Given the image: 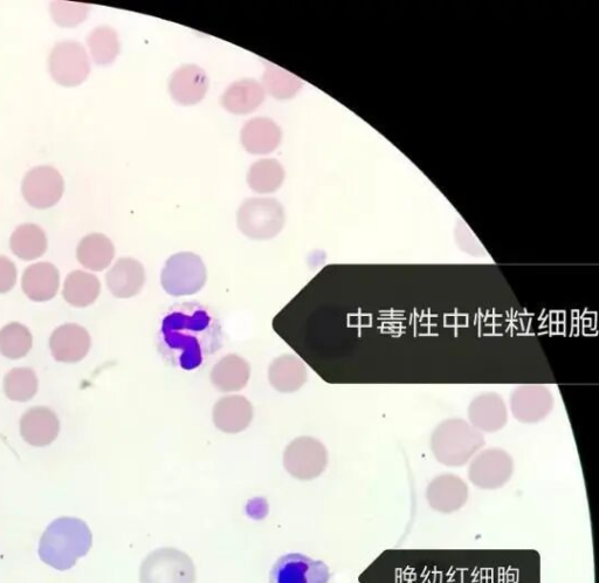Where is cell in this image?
Returning <instances> with one entry per match:
<instances>
[{"instance_id":"6","label":"cell","mask_w":599,"mask_h":583,"mask_svg":"<svg viewBox=\"0 0 599 583\" xmlns=\"http://www.w3.org/2000/svg\"><path fill=\"white\" fill-rule=\"evenodd\" d=\"M141 583H195L196 568L187 553L160 548L143 560Z\"/></svg>"},{"instance_id":"13","label":"cell","mask_w":599,"mask_h":583,"mask_svg":"<svg viewBox=\"0 0 599 583\" xmlns=\"http://www.w3.org/2000/svg\"><path fill=\"white\" fill-rule=\"evenodd\" d=\"M468 496L470 492L465 480L453 473L437 476L426 489V500L431 509L444 514L463 509Z\"/></svg>"},{"instance_id":"34","label":"cell","mask_w":599,"mask_h":583,"mask_svg":"<svg viewBox=\"0 0 599 583\" xmlns=\"http://www.w3.org/2000/svg\"><path fill=\"white\" fill-rule=\"evenodd\" d=\"M16 283V265L9 258L0 256V293H8Z\"/></svg>"},{"instance_id":"33","label":"cell","mask_w":599,"mask_h":583,"mask_svg":"<svg viewBox=\"0 0 599 583\" xmlns=\"http://www.w3.org/2000/svg\"><path fill=\"white\" fill-rule=\"evenodd\" d=\"M51 11L55 23L64 27H73L86 20L89 6L79 3L54 2Z\"/></svg>"},{"instance_id":"27","label":"cell","mask_w":599,"mask_h":583,"mask_svg":"<svg viewBox=\"0 0 599 583\" xmlns=\"http://www.w3.org/2000/svg\"><path fill=\"white\" fill-rule=\"evenodd\" d=\"M100 291V281L94 274L74 271L65 281L64 298L72 306L87 307L98 299Z\"/></svg>"},{"instance_id":"11","label":"cell","mask_w":599,"mask_h":583,"mask_svg":"<svg viewBox=\"0 0 599 583\" xmlns=\"http://www.w3.org/2000/svg\"><path fill=\"white\" fill-rule=\"evenodd\" d=\"M330 571L325 562L307 555H282L270 573V583H329Z\"/></svg>"},{"instance_id":"10","label":"cell","mask_w":599,"mask_h":583,"mask_svg":"<svg viewBox=\"0 0 599 583\" xmlns=\"http://www.w3.org/2000/svg\"><path fill=\"white\" fill-rule=\"evenodd\" d=\"M22 190L26 202L31 207L50 209L57 205L64 195V177L53 167H36L26 174Z\"/></svg>"},{"instance_id":"24","label":"cell","mask_w":599,"mask_h":583,"mask_svg":"<svg viewBox=\"0 0 599 583\" xmlns=\"http://www.w3.org/2000/svg\"><path fill=\"white\" fill-rule=\"evenodd\" d=\"M59 281V271L51 263L33 264L24 272L23 290L31 300L44 303L58 293Z\"/></svg>"},{"instance_id":"21","label":"cell","mask_w":599,"mask_h":583,"mask_svg":"<svg viewBox=\"0 0 599 583\" xmlns=\"http://www.w3.org/2000/svg\"><path fill=\"white\" fill-rule=\"evenodd\" d=\"M210 377L219 392H240L250 381V363L237 354L226 355L213 366Z\"/></svg>"},{"instance_id":"16","label":"cell","mask_w":599,"mask_h":583,"mask_svg":"<svg viewBox=\"0 0 599 583\" xmlns=\"http://www.w3.org/2000/svg\"><path fill=\"white\" fill-rule=\"evenodd\" d=\"M468 418L475 429L480 432L499 431L508 421L506 402L497 393L481 394L468 407Z\"/></svg>"},{"instance_id":"32","label":"cell","mask_w":599,"mask_h":583,"mask_svg":"<svg viewBox=\"0 0 599 583\" xmlns=\"http://www.w3.org/2000/svg\"><path fill=\"white\" fill-rule=\"evenodd\" d=\"M4 389L12 401H30L38 392V377L30 368L12 369L5 377Z\"/></svg>"},{"instance_id":"30","label":"cell","mask_w":599,"mask_h":583,"mask_svg":"<svg viewBox=\"0 0 599 583\" xmlns=\"http://www.w3.org/2000/svg\"><path fill=\"white\" fill-rule=\"evenodd\" d=\"M87 43L92 58L98 65H110L119 56L121 48L119 36L110 26L96 27L89 34Z\"/></svg>"},{"instance_id":"12","label":"cell","mask_w":599,"mask_h":583,"mask_svg":"<svg viewBox=\"0 0 599 583\" xmlns=\"http://www.w3.org/2000/svg\"><path fill=\"white\" fill-rule=\"evenodd\" d=\"M554 396L541 384H527L516 388L511 395V410L514 418L521 423H539L554 408Z\"/></svg>"},{"instance_id":"9","label":"cell","mask_w":599,"mask_h":583,"mask_svg":"<svg viewBox=\"0 0 599 583\" xmlns=\"http://www.w3.org/2000/svg\"><path fill=\"white\" fill-rule=\"evenodd\" d=\"M514 462L507 451L490 448L479 451L468 468L470 482L483 490H498L511 480Z\"/></svg>"},{"instance_id":"4","label":"cell","mask_w":599,"mask_h":583,"mask_svg":"<svg viewBox=\"0 0 599 583\" xmlns=\"http://www.w3.org/2000/svg\"><path fill=\"white\" fill-rule=\"evenodd\" d=\"M285 222L284 207L274 198H251L237 212L238 229L253 240L277 237Z\"/></svg>"},{"instance_id":"23","label":"cell","mask_w":599,"mask_h":583,"mask_svg":"<svg viewBox=\"0 0 599 583\" xmlns=\"http://www.w3.org/2000/svg\"><path fill=\"white\" fill-rule=\"evenodd\" d=\"M265 89L259 81L243 79L233 82L222 96V105L232 114L245 115L258 109L265 100Z\"/></svg>"},{"instance_id":"18","label":"cell","mask_w":599,"mask_h":583,"mask_svg":"<svg viewBox=\"0 0 599 583\" xmlns=\"http://www.w3.org/2000/svg\"><path fill=\"white\" fill-rule=\"evenodd\" d=\"M107 286L120 299L136 297L146 284V271L139 260L121 258L107 273Z\"/></svg>"},{"instance_id":"31","label":"cell","mask_w":599,"mask_h":583,"mask_svg":"<svg viewBox=\"0 0 599 583\" xmlns=\"http://www.w3.org/2000/svg\"><path fill=\"white\" fill-rule=\"evenodd\" d=\"M32 334L29 328L20 324H10L0 331V353L5 358L18 360L24 358L32 348Z\"/></svg>"},{"instance_id":"7","label":"cell","mask_w":599,"mask_h":583,"mask_svg":"<svg viewBox=\"0 0 599 583\" xmlns=\"http://www.w3.org/2000/svg\"><path fill=\"white\" fill-rule=\"evenodd\" d=\"M328 451L325 445L311 436L295 438L284 452V466L289 475L300 480H312L325 472Z\"/></svg>"},{"instance_id":"22","label":"cell","mask_w":599,"mask_h":583,"mask_svg":"<svg viewBox=\"0 0 599 583\" xmlns=\"http://www.w3.org/2000/svg\"><path fill=\"white\" fill-rule=\"evenodd\" d=\"M281 139V129L272 119L254 118L247 121L242 129L243 146L253 155L273 153L280 146Z\"/></svg>"},{"instance_id":"20","label":"cell","mask_w":599,"mask_h":583,"mask_svg":"<svg viewBox=\"0 0 599 583\" xmlns=\"http://www.w3.org/2000/svg\"><path fill=\"white\" fill-rule=\"evenodd\" d=\"M60 423L51 409L33 408L23 416L20 432L26 443L33 447H46L57 440Z\"/></svg>"},{"instance_id":"17","label":"cell","mask_w":599,"mask_h":583,"mask_svg":"<svg viewBox=\"0 0 599 583\" xmlns=\"http://www.w3.org/2000/svg\"><path fill=\"white\" fill-rule=\"evenodd\" d=\"M54 359L74 363L86 358L91 349V336L84 327L75 324L61 326L54 331L50 340Z\"/></svg>"},{"instance_id":"2","label":"cell","mask_w":599,"mask_h":583,"mask_svg":"<svg viewBox=\"0 0 599 583\" xmlns=\"http://www.w3.org/2000/svg\"><path fill=\"white\" fill-rule=\"evenodd\" d=\"M93 545V534L85 521L59 518L46 528L39 543V557L44 564L68 571L84 558Z\"/></svg>"},{"instance_id":"19","label":"cell","mask_w":599,"mask_h":583,"mask_svg":"<svg viewBox=\"0 0 599 583\" xmlns=\"http://www.w3.org/2000/svg\"><path fill=\"white\" fill-rule=\"evenodd\" d=\"M307 379L306 363L298 355H280L268 367V381L273 389L282 394L298 392L305 386Z\"/></svg>"},{"instance_id":"5","label":"cell","mask_w":599,"mask_h":583,"mask_svg":"<svg viewBox=\"0 0 599 583\" xmlns=\"http://www.w3.org/2000/svg\"><path fill=\"white\" fill-rule=\"evenodd\" d=\"M208 280V270L201 257L192 252H179L165 263L161 284L171 297H190L201 292Z\"/></svg>"},{"instance_id":"25","label":"cell","mask_w":599,"mask_h":583,"mask_svg":"<svg viewBox=\"0 0 599 583\" xmlns=\"http://www.w3.org/2000/svg\"><path fill=\"white\" fill-rule=\"evenodd\" d=\"M77 256L80 264L86 269L100 272L112 264L115 256L114 244L102 233H92L81 240Z\"/></svg>"},{"instance_id":"29","label":"cell","mask_w":599,"mask_h":583,"mask_svg":"<svg viewBox=\"0 0 599 583\" xmlns=\"http://www.w3.org/2000/svg\"><path fill=\"white\" fill-rule=\"evenodd\" d=\"M263 85L265 92L279 100H288L294 98L300 92L304 82L296 75L289 73L282 68L266 64V70L263 75Z\"/></svg>"},{"instance_id":"1","label":"cell","mask_w":599,"mask_h":583,"mask_svg":"<svg viewBox=\"0 0 599 583\" xmlns=\"http://www.w3.org/2000/svg\"><path fill=\"white\" fill-rule=\"evenodd\" d=\"M161 341L165 355L178 367L196 369L218 351L220 329L208 311L184 307L164 319Z\"/></svg>"},{"instance_id":"15","label":"cell","mask_w":599,"mask_h":583,"mask_svg":"<svg viewBox=\"0 0 599 583\" xmlns=\"http://www.w3.org/2000/svg\"><path fill=\"white\" fill-rule=\"evenodd\" d=\"M252 403L244 396L230 395L218 400L213 407V423L225 434H239L250 427L253 420Z\"/></svg>"},{"instance_id":"14","label":"cell","mask_w":599,"mask_h":583,"mask_svg":"<svg viewBox=\"0 0 599 583\" xmlns=\"http://www.w3.org/2000/svg\"><path fill=\"white\" fill-rule=\"evenodd\" d=\"M209 85L208 74L202 67L183 65L171 74L169 92L177 104L194 106L205 98Z\"/></svg>"},{"instance_id":"28","label":"cell","mask_w":599,"mask_h":583,"mask_svg":"<svg viewBox=\"0 0 599 583\" xmlns=\"http://www.w3.org/2000/svg\"><path fill=\"white\" fill-rule=\"evenodd\" d=\"M285 181V169L274 159H264L253 163L247 183L257 194H273Z\"/></svg>"},{"instance_id":"26","label":"cell","mask_w":599,"mask_h":583,"mask_svg":"<svg viewBox=\"0 0 599 583\" xmlns=\"http://www.w3.org/2000/svg\"><path fill=\"white\" fill-rule=\"evenodd\" d=\"M11 250L23 260H34L47 250L46 233L36 224H23L12 233Z\"/></svg>"},{"instance_id":"8","label":"cell","mask_w":599,"mask_h":583,"mask_svg":"<svg viewBox=\"0 0 599 583\" xmlns=\"http://www.w3.org/2000/svg\"><path fill=\"white\" fill-rule=\"evenodd\" d=\"M48 65L54 81L64 87L81 85L91 72L86 48L74 40L60 41L55 45Z\"/></svg>"},{"instance_id":"3","label":"cell","mask_w":599,"mask_h":583,"mask_svg":"<svg viewBox=\"0 0 599 583\" xmlns=\"http://www.w3.org/2000/svg\"><path fill=\"white\" fill-rule=\"evenodd\" d=\"M483 432L463 418H450L438 424L431 437V450L440 464L459 468L484 448Z\"/></svg>"}]
</instances>
